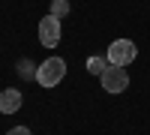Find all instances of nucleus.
<instances>
[{
	"label": "nucleus",
	"instance_id": "f257e3e1",
	"mask_svg": "<svg viewBox=\"0 0 150 135\" xmlns=\"http://www.w3.org/2000/svg\"><path fill=\"white\" fill-rule=\"evenodd\" d=\"M66 75V63L60 57H48L39 63V69H36V81L42 84V87H54V84H60Z\"/></svg>",
	"mask_w": 150,
	"mask_h": 135
},
{
	"label": "nucleus",
	"instance_id": "f03ea898",
	"mask_svg": "<svg viewBox=\"0 0 150 135\" xmlns=\"http://www.w3.org/2000/svg\"><path fill=\"white\" fill-rule=\"evenodd\" d=\"M138 57V45L132 39H114L108 45V63L111 66H129Z\"/></svg>",
	"mask_w": 150,
	"mask_h": 135
},
{
	"label": "nucleus",
	"instance_id": "7ed1b4c3",
	"mask_svg": "<svg viewBox=\"0 0 150 135\" xmlns=\"http://www.w3.org/2000/svg\"><path fill=\"white\" fill-rule=\"evenodd\" d=\"M99 81H102V90L105 93H123L129 87V72L123 66H108L102 75H99Z\"/></svg>",
	"mask_w": 150,
	"mask_h": 135
},
{
	"label": "nucleus",
	"instance_id": "20e7f679",
	"mask_svg": "<svg viewBox=\"0 0 150 135\" xmlns=\"http://www.w3.org/2000/svg\"><path fill=\"white\" fill-rule=\"evenodd\" d=\"M36 33H39V42H42L45 48L60 45V33H63V27H60V18L45 15V18L39 21V27H36Z\"/></svg>",
	"mask_w": 150,
	"mask_h": 135
},
{
	"label": "nucleus",
	"instance_id": "39448f33",
	"mask_svg": "<svg viewBox=\"0 0 150 135\" xmlns=\"http://www.w3.org/2000/svg\"><path fill=\"white\" fill-rule=\"evenodd\" d=\"M21 93L15 87H6L3 93H0V114H15L18 108H21Z\"/></svg>",
	"mask_w": 150,
	"mask_h": 135
},
{
	"label": "nucleus",
	"instance_id": "423d86ee",
	"mask_svg": "<svg viewBox=\"0 0 150 135\" xmlns=\"http://www.w3.org/2000/svg\"><path fill=\"white\" fill-rule=\"evenodd\" d=\"M108 66H111V63H108V57H99V54H93L90 60H87V72H90V75H102Z\"/></svg>",
	"mask_w": 150,
	"mask_h": 135
},
{
	"label": "nucleus",
	"instance_id": "0eeeda50",
	"mask_svg": "<svg viewBox=\"0 0 150 135\" xmlns=\"http://www.w3.org/2000/svg\"><path fill=\"white\" fill-rule=\"evenodd\" d=\"M51 15L63 21L69 15V0H51Z\"/></svg>",
	"mask_w": 150,
	"mask_h": 135
},
{
	"label": "nucleus",
	"instance_id": "6e6552de",
	"mask_svg": "<svg viewBox=\"0 0 150 135\" xmlns=\"http://www.w3.org/2000/svg\"><path fill=\"white\" fill-rule=\"evenodd\" d=\"M6 135H30V129L27 126H15V129H9Z\"/></svg>",
	"mask_w": 150,
	"mask_h": 135
},
{
	"label": "nucleus",
	"instance_id": "1a4fd4ad",
	"mask_svg": "<svg viewBox=\"0 0 150 135\" xmlns=\"http://www.w3.org/2000/svg\"><path fill=\"white\" fill-rule=\"evenodd\" d=\"M21 75L24 78H36V72H30V63H21Z\"/></svg>",
	"mask_w": 150,
	"mask_h": 135
}]
</instances>
